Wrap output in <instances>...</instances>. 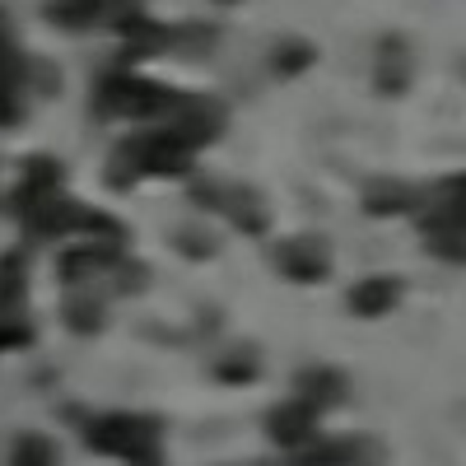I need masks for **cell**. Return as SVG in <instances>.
I'll list each match as a JSON object with an SVG mask.
<instances>
[{
  "label": "cell",
  "instance_id": "9",
  "mask_svg": "<svg viewBox=\"0 0 466 466\" xmlns=\"http://www.w3.org/2000/svg\"><path fill=\"white\" fill-rule=\"evenodd\" d=\"M430 191L415 187V182H401V177H369L364 191H360V210L369 219H397V215H420Z\"/></svg>",
  "mask_w": 466,
  "mask_h": 466
},
{
  "label": "cell",
  "instance_id": "20",
  "mask_svg": "<svg viewBox=\"0 0 466 466\" xmlns=\"http://www.w3.org/2000/svg\"><path fill=\"white\" fill-rule=\"evenodd\" d=\"M215 28L210 24H182V28H173V47L168 52H182V56H206L210 47H215Z\"/></svg>",
  "mask_w": 466,
  "mask_h": 466
},
{
  "label": "cell",
  "instance_id": "23",
  "mask_svg": "<svg viewBox=\"0 0 466 466\" xmlns=\"http://www.w3.org/2000/svg\"><path fill=\"white\" fill-rule=\"evenodd\" d=\"M457 75H461V80H466V52L457 56Z\"/></svg>",
  "mask_w": 466,
  "mask_h": 466
},
{
  "label": "cell",
  "instance_id": "2",
  "mask_svg": "<svg viewBox=\"0 0 466 466\" xmlns=\"http://www.w3.org/2000/svg\"><path fill=\"white\" fill-rule=\"evenodd\" d=\"M177 103H182V89L145 80V75H131V70H116L107 80H98V94H94V107L103 116H116V122H154V127H164L177 112Z\"/></svg>",
  "mask_w": 466,
  "mask_h": 466
},
{
  "label": "cell",
  "instance_id": "24",
  "mask_svg": "<svg viewBox=\"0 0 466 466\" xmlns=\"http://www.w3.org/2000/svg\"><path fill=\"white\" fill-rule=\"evenodd\" d=\"M219 5H238V0H219Z\"/></svg>",
  "mask_w": 466,
  "mask_h": 466
},
{
  "label": "cell",
  "instance_id": "5",
  "mask_svg": "<svg viewBox=\"0 0 466 466\" xmlns=\"http://www.w3.org/2000/svg\"><path fill=\"white\" fill-rule=\"evenodd\" d=\"M285 466H387V448L369 434H336L313 439L303 452L285 457Z\"/></svg>",
  "mask_w": 466,
  "mask_h": 466
},
{
  "label": "cell",
  "instance_id": "6",
  "mask_svg": "<svg viewBox=\"0 0 466 466\" xmlns=\"http://www.w3.org/2000/svg\"><path fill=\"white\" fill-rule=\"evenodd\" d=\"M266 439L276 443L285 457H294V452H303L313 439H322V415L308 406V401H299V397H285V401H276L266 410Z\"/></svg>",
  "mask_w": 466,
  "mask_h": 466
},
{
  "label": "cell",
  "instance_id": "19",
  "mask_svg": "<svg viewBox=\"0 0 466 466\" xmlns=\"http://www.w3.org/2000/svg\"><path fill=\"white\" fill-rule=\"evenodd\" d=\"M66 322H70L75 331H98V327H103V303H98V294L75 289V294L66 299Z\"/></svg>",
  "mask_w": 466,
  "mask_h": 466
},
{
  "label": "cell",
  "instance_id": "12",
  "mask_svg": "<svg viewBox=\"0 0 466 466\" xmlns=\"http://www.w3.org/2000/svg\"><path fill=\"white\" fill-rule=\"evenodd\" d=\"M406 299V280L401 276H364L350 285L345 303H350V313H355L360 322H382V318H392L397 308Z\"/></svg>",
  "mask_w": 466,
  "mask_h": 466
},
{
  "label": "cell",
  "instance_id": "3",
  "mask_svg": "<svg viewBox=\"0 0 466 466\" xmlns=\"http://www.w3.org/2000/svg\"><path fill=\"white\" fill-rule=\"evenodd\" d=\"M85 443L103 457H122V461H140L149 452H164L159 439V420L154 415H131V410H112V415H89L85 420Z\"/></svg>",
  "mask_w": 466,
  "mask_h": 466
},
{
  "label": "cell",
  "instance_id": "13",
  "mask_svg": "<svg viewBox=\"0 0 466 466\" xmlns=\"http://www.w3.org/2000/svg\"><path fill=\"white\" fill-rule=\"evenodd\" d=\"M116 33H122V47H127V61H145V56H159L173 47V28H164L159 19H149L145 10L127 15L112 24Z\"/></svg>",
  "mask_w": 466,
  "mask_h": 466
},
{
  "label": "cell",
  "instance_id": "21",
  "mask_svg": "<svg viewBox=\"0 0 466 466\" xmlns=\"http://www.w3.org/2000/svg\"><path fill=\"white\" fill-rule=\"evenodd\" d=\"M177 252L182 257H197V261H210L219 252V243L210 238V233H201V228H177Z\"/></svg>",
  "mask_w": 466,
  "mask_h": 466
},
{
  "label": "cell",
  "instance_id": "10",
  "mask_svg": "<svg viewBox=\"0 0 466 466\" xmlns=\"http://www.w3.org/2000/svg\"><path fill=\"white\" fill-rule=\"evenodd\" d=\"M215 210L238 233H248V238H266L270 233V201L248 182H219V206Z\"/></svg>",
  "mask_w": 466,
  "mask_h": 466
},
{
  "label": "cell",
  "instance_id": "17",
  "mask_svg": "<svg viewBox=\"0 0 466 466\" xmlns=\"http://www.w3.org/2000/svg\"><path fill=\"white\" fill-rule=\"evenodd\" d=\"M10 466H61V448L47 434H19L10 448Z\"/></svg>",
  "mask_w": 466,
  "mask_h": 466
},
{
  "label": "cell",
  "instance_id": "15",
  "mask_svg": "<svg viewBox=\"0 0 466 466\" xmlns=\"http://www.w3.org/2000/svg\"><path fill=\"white\" fill-rule=\"evenodd\" d=\"M215 378H219V382H233V387L257 382V378H261L257 345H233V350H224V355L215 360Z\"/></svg>",
  "mask_w": 466,
  "mask_h": 466
},
{
  "label": "cell",
  "instance_id": "18",
  "mask_svg": "<svg viewBox=\"0 0 466 466\" xmlns=\"http://www.w3.org/2000/svg\"><path fill=\"white\" fill-rule=\"evenodd\" d=\"M424 252L443 266H466V233L457 228H424Z\"/></svg>",
  "mask_w": 466,
  "mask_h": 466
},
{
  "label": "cell",
  "instance_id": "7",
  "mask_svg": "<svg viewBox=\"0 0 466 466\" xmlns=\"http://www.w3.org/2000/svg\"><path fill=\"white\" fill-rule=\"evenodd\" d=\"M410 85H415V47H410V37H401V33L378 37V47H373V94L401 98V94H410Z\"/></svg>",
  "mask_w": 466,
  "mask_h": 466
},
{
  "label": "cell",
  "instance_id": "8",
  "mask_svg": "<svg viewBox=\"0 0 466 466\" xmlns=\"http://www.w3.org/2000/svg\"><path fill=\"white\" fill-rule=\"evenodd\" d=\"M33 327L24 318V257H0V350L28 345Z\"/></svg>",
  "mask_w": 466,
  "mask_h": 466
},
{
  "label": "cell",
  "instance_id": "14",
  "mask_svg": "<svg viewBox=\"0 0 466 466\" xmlns=\"http://www.w3.org/2000/svg\"><path fill=\"white\" fill-rule=\"evenodd\" d=\"M266 61H270L276 80H299V75H308L318 66V43H308V37H280Z\"/></svg>",
  "mask_w": 466,
  "mask_h": 466
},
{
  "label": "cell",
  "instance_id": "16",
  "mask_svg": "<svg viewBox=\"0 0 466 466\" xmlns=\"http://www.w3.org/2000/svg\"><path fill=\"white\" fill-rule=\"evenodd\" d=\"M47 19L61 24V28H94V24H107V0H52L47 5Z\"/></svg>",
  "mask_w": 466,
  "mask_h": 466
},
{
  "label": "cell",
  "instance_id": "1",
  "mask_svg": "<svg viewBox=\"0 0 466 466\" xmlns=\"http://www.w3.org/2000/svg\"><path fill=\"white\" fill-rule=\"evenodd\" d=\"M197 154H191L168 127H154V131H136L122 145L112 149L107 159V182L112 187H131L140 177H187Z\"/></svg>",
  "mask_w": 466,
  "mask_h": 466
},
{
  "label": "cell",
  "instance_id": "22",
  "mask_svg": "<svg viewBox=\"0 0 466 466\" xmlns=\"http://www.w3.org/2000/svg\"><path fill=\"white\" fill-rule=\"evenodd\" d=\"M19 122H24L19 89H5V85H0V127H19Z\"/></svg>",
  "mask_w": 466,
  "mask_h": 466
},
{
  "label": "cell",
  "instance_id": "4",
  "mask_svg": "<svg viewBox=\"0 0 466 466\" xmlns=\"http://www.w3.org/2000/svg\"><path fill=\"white\" fill-rule=\"evenodd\" d=\"M270 266H276L289 285H322V280H331L336 257H331V243L322 233H294V238L270 248Z\"/></svg>",
  "mask_w": 466,
  "mask_h": 466
},
{
  "label": "cell",
  "instance_id": "11",
  "mask_svg": "<svg viewBox=\"0 0 466 466\" xmlns=\"http://www.w3.org/2000/svg\"><path fill=\"white\" fill-rule=\"evenodd\" d=\"M350 387H355V382H350V373L336 369V364H303V369L294 373V397L308 401L318 415L345 406V401H350Z\"/></svg>",
  "mask_w": 466,
  "mask_h": 466
}]
</instances>
